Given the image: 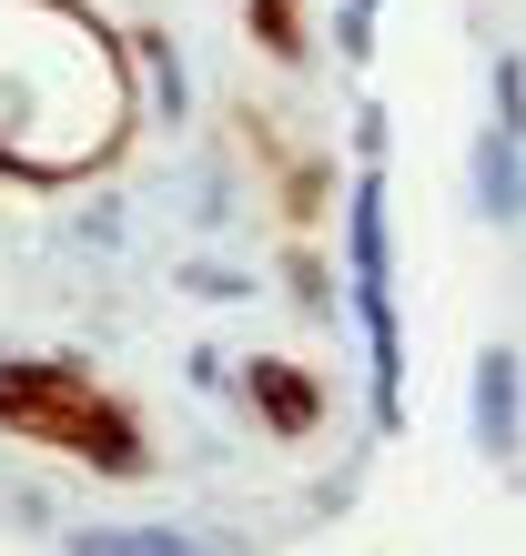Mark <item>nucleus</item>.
Masks as SVG:
<instances>
[{"label":"nucleus","instance_id":"20e7f679","mask_svg":"<svg viewBox=\"0 0 526 556\" xmlns=\"http://www.w3.org/2000/svg\"><path fill=\"white\" fill-rule=\"evenodd\" d=\"M243 405L274 425L284 445H304L314 425H324V384H314L304 365H284V354H253V365H243Z\"/></svg>","mask_w":526,"mask_h":556},{"label":"nucleus","instance_id":"423d86ee","mask_svg":"<svg viewBox=\"0 0 526 556\" xmlns=\"http://www.w3.org/2000/svg\"><path fill=\"white\" fill-rule=\"evenodd\" d=\"M132 41V81H142V122H183L192 112V72H183V51H173V30H122Z\"/></svg>","mask_w":526,"mask_h":556},{"label":"nucleus","instance_id":"ddd939ff","mask_svg":"<svg viewBox=\"0 0 526 556\" xmlns=\"http://www.w3.org/2000/svg\"><path fill=\"white\" fill-rule=\"evenodd\" d=\"M183 375H192V395H223V384H234V354L203 344V354H183Z\"/></svg>","mask_w":526,"mask_h":556},{"label":"nucleus","instance_id":"9d476101","mask_svg":"<svg viewBox=\"0 0 526 556\" xmlns=\"http://www.w3.org/2000/svg\"><path fill=\"white\" fill-rule=\"evenodd\" d=\"M335 51H345V61H375V0H345V21H335Z\"/></svg>","mask_w":526,"mask_h":556},{"label":"nucleus","instance_id":"f8f14e48","mask_svg":"<svg viewBox=\"0 0 526 556\" xmlns=\"http://www.w3.org/2000/svg\"><path fill=\"white\" fill-rule=\"evenodd\" d=\"M284 283H293V304H304V314H324V304H335V293H324V264H314V253H293V264H284Z\"/></svg>","mask_w":526,"mask_h":556},{"label":"nucleus","instance_id":"7ed1b4c3","mask_svg":"<svg viewBox=\"0 0 526 556\" xmlns=\"http://www.w3.org/2000/svg\"><path fill=\"white\" fill-rule=\"evenodd\" d=\"M345 274H354V314H365L375 425L394 435V415H405V334H394V223H385V162H354V192H345Z\"/></svg>","mask_w":526,"mask_h":556},{"label":"nucleus","instance_id":"4468645a","mask_svg":"<svg viewBox=\"0 0 526 556\" xmlns=\"http://www.w3.org/2000/svg\"><path fill=\"white\" fill-rule=\"evenodd\" d=\"M354 162H385V112H375V102L354 112Z\"/></svg>","mask_w":526,"mask_h":556},{"label":"nucleus","instance_id":"9b49d317","mask_svg":"<svg viewBox=\"0 0 526 556\" xmlns=\"http://www.w3.org/2000/svg\"><path fill=\"white\" fill-rule=\"evenodd\" d=\"M497 132H526V61H497Z\"/></svg>","mask_w":526,"mask_h":556},{"label":"nucleus","instance_id":"f257e3e1","mask_svg":"<svg viewBox=\"0 0 526 556\" xmlns=\"http://www.w3.org/2000/svg\"><path fill=\"white\" fill-rule=\"evenodd\" d=\"M142 132L132 41L91 21V0H0V173L30 192L112 173Z\"/></svg>","mask_w":526,"mask_h":556},{"label":"nucleus","instance_id":"6e6552de","mask_svg":"<svg viewBox=\"0 0 526 556\" xmlns=\"http://www.w3.org/2000/svg\"><path fill=\"white\" fill-rule=\"evenodd\" d=\"M243 21H253V41L274 61H304V11L293 0H243Z\"/></svg>","mask_w":526,"mask_h":556},{"label":"nucleus","instance_id":"39448f33","mask_svg":"<svg viewBox=\"0 0 526 556\" xmlns=\"http://www.w3.org/2000/svg\"><path fill=\"white\" fill-rule=\"evenodd\" d=\"M61 556H243V536H203V527H72Z\"/></svg>","mask_w":526,"mask_h":556},{"label":"nucleus","instance_id":"0eeeda50","mask_svg":"<svg viewBox=\"0 0 526 556\" xmlns=\"http://www.w3.org/2000/svg\"><path fill=\"white\" fill-rule=\"evenodd\" d=\"M476 445L486 455H516V354L506 344L476 354Z\"/></svg>","mask_w":526,"mask_h":556},{"label":"nucleus","instance_id":"1a4fd4ad","mask_svg":"<svg viewBox=\"0 0 526 556\" xmlns=\"http://www.w3.org/2000/svg\"><path fill=\"white\" fill-rule=\"evenodd\" d=\"M173 293H203V304H243L253 274H234V264H183V274H173Z\"/></svg>","mask_w":526,"mask_h":556},{"label":"nucleus","instance_id":"f03ea898","mask_svg":"<svg viewBox=\"0 0 526 556\" xmlns=\"http://www.w3.org/2000/svg\"><path fill=\"white\" fill-rule=\"evenodd\" d=\"M0 425L21 445H51L72 466H91V476H122V485L152 476V445L132 425V405L102 395L72 354H0Z\"/></svg>","mask_w":526,"mask_h":556}]
</instances>
